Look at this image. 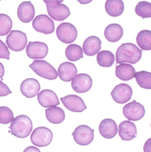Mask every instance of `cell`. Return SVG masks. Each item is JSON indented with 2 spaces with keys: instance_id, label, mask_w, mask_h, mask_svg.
I'll list each match as a JSON object with an SVG mask.
<instances>
[{
  "instance_id": "1",
  "label": "cell",
  "mask_w": 151,
  "mask_h": 152,
  "mask_svg": "<svg viewBox=\"0 0 151 152\" xmlns=\"http://www.w3.org/2000/svg\"><path fill=\"white\" fill-rule=\"evenodd\" d=\"M142 55V50L134 44H122L118 48L116 51V63L121 64L126 62L135 64L140 61Z\"/></svg>"
},
{
  "instance_id": "2",
  "label": "cell",
  "mask_w": 151,
  "mask_h": 152,
  "mask_svg": "<svg viewBox=\"0 0 151 152\" xmlns=\"http://www.w3.org/2000/svg\"><path fill=\"white\" fill-rule=\"evenodd\" d=\"M9 129L12 135L19 138L27 137L33 130V124L31 119L25 115L16 117L12 121Z\"/></svg>"
},
{
  "instance_id": "3",
  "label": "cell",
  "mask_w": 151,
  "mask_h": 152,
  "mask_svg": "<svg viewBox=\"0 0 151 152\" xmlns=\"http://www.w3.org/2000/svg\"><path fill=\"white\" fill-rule=\"evenodd\" d=\"M29 67L37 75L43 78L53 80L58 77V73L55 68L45 61L35 60Z\"/></svg>"
},
{
  "instance_id": "4",
  "label": "cell",
  "mask_w": 151,
  "mask_h": 152,
  "mask_svg": "<svg viewBox=\"0 0 151 152\" xmlns=\"http://www.w3.org/2000/svg\"><path fill=\"white\" fill-rule=\"evenodd\" d=\"M53 139L51 130L45 127H38L35 128L30 136L33 144L37 147H46L50 144Z\"/></svg>"
},
{
  "instance_id": "5",
  "label": "cell",
  "mask_w": 151,
  "mask_h": 152,
  "mask_svg": "<svg viewBox=\"0 0 151 152\" xmlns=\"http://www.w3.org/2000/svg\"><path fill=\"white\" fill-rule=\"evenodd\" d=\"M27 42L26 34L20 30H11L6 37V44L13 51L23 50L25 48Z\"/></svg>"
},
{
  "instance_id": "6",
  "label": "cell",
  "mask_w": 151,
  "mask_h": 152,
  "mask_svg": "<svg viewBox=\"0 0 151 152\" xmlns=\"http://www.w3.org/2000/svg\"><path fill=\"white\" fill-rule=\"evenodd\" d=\"M56 34L59 41L68 44L75 41L78 36V31L73 24L64 22L57 27Z\"/></svg>"
},
{
  "instance_id": "7",
  "label": "cell",
  "mask_w": 151,
  "mask_h": 152,
  "mask_svg": "<svg viewBox=\"0 0 151 152\" xmlns=\"http://www.w3.org/2000/svg\"><path fill=\"white\" fill-rule=\"evenodd\" d=\"M94 132L95 129L87 125H82L75 128L72 135L76 143L82 146H86L93 142Z\"/></svg>"
},
{
  "instance_id": "8",
  "label": "cell",
  "mask_w": 151,
  "mask_h": 152,
  "mask_svg": "<svg viewBox=\"0 0 151 152\" xmlns=\"http://www.w3.org/2000/svg\"><path fill=\"white\" fill-rule=\"evenodd\" d=\"M32 26L35 31L45 35L52 34L55 31L54 21L46 14L36 16L33 20Z\"/></svg>"
},
{
  "instance_id": "9",
  "label": "cell",
  "mask_w": 151,
  "mask_h": 152,
  "mask_svg": "<svg viewBox=\"0 0 151 152\" xmlns=\"http://www.w3.org/2000/svg\"><path fill=\"white\" fill-rule=\"evenodd\" d=\"M145 113L144 106L135 100L127 104L123 108V114L129 121L140 120L144 117Z\"/></svg>"
},
{
  "instance_id": "10",
  "label": "cell",
  "mask_w": 151,
  "mask_h": 152,
  "mask_svg": "<svg viewBox=\"0 0 151 152\" xmlns=\"http://www.w3.org/2000/svg\"><path fill=\"white\" fill-rule=\"evenodd\" d=\"M133 89L129 85L121 83L116 86L111 92V95L114 102L124 104L131 99L133 95Z\"/></svg>"
},
{
  "instance_id": "11",
  "label": "cell",
  "mask_w": 151,
  "mask_h": 152,
  "mask_svg": "<svg viewBox=\"0 0 151 152\" xmlns=\"http://www.w3.org/2000/svg\"><path fill=\"white\" fill-rule=\"evenodd\" d=\"M26 54L33 59L44 58L48 52V47L45 43L29 42L26 47Z\"/></svg>"
},
{
  "instance_id": "12",
  "label": "cell",
  "mask_w": 151,
  "mask_h": 152,
  "mask_svg": "<svg viewBox=\"0 0 151 152\" xmlns=\"http://www.w3.org/2000/svg\"><path fill=\"white\" fill-rule=\"evenodd\" d=\"M72 88L75 92L79 94L86 93L91 89L93 80L91 77L87 74H79L75 76L72 80Z\"/></svg>"
},
{
  "instance_id": "13",
  "label": "cell",
  "mask_w": 151,
  "mask_h": 152,
  "mask_svg": "<svg viewBox=\"0 0 151 152\" xmlns=\"http://www.w3.org/2000/svg\"><path fill=\"white\" fill-rule=\"evenodd\" d=\"M60 100L65 108L73 112H82L87 109L83 99L76 95H69Z\"/></svg>"
},
{
  "instance_id": "14",
  "label": "cell",
  "mask_w": 151,
  "mask_h": 152,
  "mask_svg": "<svg viewBox=\"0 0 151 152\" xmlns=\"http://www.w3.org/2000/svg\"><path fill=\"white\" fill-rule=\"evenodd\" d=\"M48 15L56 21L65 20L71 15L69 8L64 4H46Z\"/></svg>"
},
{
  "instance_id": "15",
  "label": "cell",
  "mask_w": 151,
  "mask_h": 152,
  "mask_svg": "<svg viewBox=\"0 0 151 152\" xmlns=\"http://www.w3.org/2000/svg\"><path fill=\"white\" fill-rule=\"evenodd\" d=\"M20 89L23 96L27 98H33L39 94L40 90V85L37 80L29 78L22 81Z\"/></svg>"
},
{
  "instance_id": "16",
  "label": "cell",
  "mask_w": 151,
  "mask_h": 152,
  "mask_svg": "<svg viewBox=\"0 0 151 152\" xmlns=\"http://www.w3.org/2000/svg\"><path fill=\"white\" fill-rule=\"evenodd\" d=\"M118 128L119 136L123 141H131L137 136L136 126L129 121L121 122Z\"/></svg>"
},
{
  "instance_id": "17",
  "label": "cell",
  "mask_w": 151,
  "mask_h": 152,
  "mask_svg": "<svg viewBox=\"0 0 151 152\" xmlns=\"http://www.w3.org/2000/svg\"><path fill=\"white\" fill-rule=\"evenodd\" d=\"M35 15V9L31 1H23L18 7V18L23 23L31 22L34 18Z\"/></svg>"
},
{
  "instance_id": "18",
  "label": "cell",
  "mask_w": 151,
  "mask_h": 152,
  "mask_svg": "<svg viewBox=\"0 0 151 152\" xmlns=\"http://www.w3.org/2000/svg\"><path fill=\"white\" fill-rule=\"evenodd\" d=\"M37 100L40 105L44 108L56 106L60 104L56 94L50 89H44L38 94Z\"/></svg>"
},
{
  "instance_id": "19",
  "label": "cell",
  "mask_w": 151,
  "mask_h": 152,
  "mask_svg": "<svg viewBox=\"0 0 151 152\" xmlns=\"http://www.w3.org/2000/svg\"><path fill=\"white\" fill-rule=\"evenodd\" d=\"M118 130L116 122L112 119H105L99 124V133L102 137L106 139H112L115 137Z\"/></svg>"
},
{
  "instance_id": "20",
  "label": "cell",
  "mask_w": 151,
  "mask_h": 152,
  "mask_svg": "<svg viewBox=\"0 0 151 152\" xmlns=\"http://www.w3.org/2000/svg\"><path fill=\"white\" fill-rule=\"evenodd\" d=\"M59 78L64 82H70L78 73L77 67L73 63L64 62L61 63L58 69Z\"/></svg>"
},
{
  "instance_id": "21",
  "label": "cell",
  "mask_w": 151,
  "mask_h": 152,
  "mask_svg": "<svg viewBox=\"0 0 151 152\" xmlns=\"http://www.w3.org/2000/svg\"><path fill=\"white\" fill-rule=\"evenodd\" d=\"M102 42L99 37L95 36L86 38L83 42L82 48L84 53L87 56H93L101 50Z\"/></svg>"
},
{
  "instance_id": "22",
  "label": "cell",
  "mask_w": 151,
  "mask_h": 152,
  "mask_svg": "<svg viewBox=\"0 0 151 152\" xmlns=\"http://www.w3.org/2000/svg\"><path fill=\"white\" fill-rule=\"evenodd\" d=\"M123 35V28L118 24H110L105 29V37L107 41L111 42H118Z\"/></svg>"
},
{
  "instance_id": "23",
  "label": "cell",
  "mask_w": 151,
  "mask_h": 152,
  "mask_svg": "<svg viewBox=\"0 0 151 152\" xmlns=\"http://www.w3.org/2000/svg\"><path fill=\"white\" fill-rule=\"evenodd\" d=\"M135 74L134 68L130 64L121 63L116 67L115 75L121 80L128 81L132 80L134 77Z\"/></svg>"
},
{
  "instance_id": "24",
  "label": "cell",
  "mask_w": 151,
  "mask_h": 152,
  "mask_svg": "<svg viewBox=\"0 0 151 152\" xmlns=\"http://www.w3.org/2000/svg\"><path fill=\"white\" fill-rule=\"evenodd\" d=\"M46 117L49 122L52 124H59L65 118V114L63 109L59 107L53 106L45 110Z\"/></svg>"
},
{
  "instance_id": "25",
  "label": "cell",
  "mask_w": 151,
  "mask_h": 152,
  "mask_svg": "<svg viewBox=\"0 0 151 152\" xmlns=\"http://www.w3.org/2000/svg\"><path fill=\"white\" fill-rule=\"evenodd\" d=\"M105 8V11L110 16L117 17L123 13L125 7L122 0H106Z\"/></svg>"
},
{
  "instance_id": "26",
  "label": "cell",
  "mask_w": 151,
  "mask_h": 152,
  "mask_svg": "<svg viewBox=\"0 0 151 152\" xmlns=\"http://www.w3.org/2000/svg\"><path fill=\"white\" fill-rule=\"evenodd\" d=\"M137 43L142 50H151V32L150 30H142L137 34Z\"/></svg>"
},
{
  "instance_id": "27",
  "label": "cell",
  "mask_w": 151,
  "mask_h": 152,
  "mask_svg": "<svg viewBox=\"0 0 151 152\" xmlns=\"http://www.w3.org/2000/svg\"><path fill=\"white\" fill-rule=\"evenodd\" d=\"M82 48L78 45L73 44L68 45L65 50V55L68 60L75 61L83 58Z\"/></svg>"
},
{
  "instance_id": "28",
  "label": "cell",
  "mask_w": 151,
  "mask_h": 152,
  "mask_svg": "<svg viewBox=\"0 0 151 152\" xmlns=\"http://www.w3.org/2000/svg\"><path fill=\"white\" fill-rule=\"evenodd\" d=\"M97 61L100 66L110 67L112 66L115 61L114 54L108 50H103L98 53Z\"/></svg>"
},
{
  "instance_id": "29",
  "label": "cell",
  "mask_w": 151,
  "mask_h": 152,
  "mask_svg": "<svg viewBox=\"0 0 151 152\" xmlns=\"http://www.w3.org/2000/svg\"><path fill=\"white\" fill-rule=\"evenodd\" d=\"M138 85L142 88L150 89L151 88V74L146 71L137 72L135 77Z\"/></svg>"
},
{
  "instance_id": "30",
  "label": "cell",
  "mask_w": 151,
  "mask_h": 152,
  "mask_svg": "<svg viewBox=\"0 0 151 152\" xmlns=\"http://www.w3.org/2000/svg\"><path fill=\"white\" fill-rule=\"evenodd\" d=\"M136 13L143 19L151 17V4L146 1H142L137 4L135 7Z\"/></svg>"
},
{
  "instance_id": "31",
  "label": "cell",
  "mask_w": 151,
  "mask_h": 152,
  "mask_svg": "<svg viewBox=\"0 0 151 152\" xmlns=\"http://www.w3.org/2000/svg\"><path fill=\"white\" fill-rule=\"evenodd\" d=\"M12 22L8 15L0 14V36L7 35L11 29Z\"/></svg>"
},
{
  "instance_id": "32",
  "label": "cell",
  "mask_w": 151,
  "mask_h": 152,
  "mask_svg": "<svg viewBox=\"0 0 151 152\" xmlns=\"http://www.w3.org/2000/svg\"><path fill=\"white\" fill-rule=\"evenodd\" d=\"M14 119L13 112L10 108L6 106L0 107V123L8 124Z\"/></svg>"
},
{
  "instance_id": "33",
  "label": "cell",
  "mask_w": 151,
  "mask_h": 152,
  "mask_svg": "<svg viewBox=\"0 0 151 152\" xmlns=\"http://www.w3.org/2000/svg\"><path fill=\"white\" fill-rule=\"evenodd\" d=\"M10 52L8 47L0 39V58L9 60Z\"/></svg>"
},
{
  "instance_id": "34",
  "label": "cell",
  "mask_w": 151,
  "mask_h": 152,
  "mask_svg": "<svg viewBox=\"0 0 151 152\" xmlns=\"http://www.w3.org/2000/svg\"><path fill=\"white\" fill-rule=\"evenodd\" d=\"M12 93L9 87L2 81H0V96H6Z\"/></svg>"
},
{
  "instance_id": "35",
  "label": "cell",
  "mask_w": 151,
  "mask_h": 152,
  "mask_svg": "<svg viewBox=\"0 0 151 152\" xmlns=\"http://www.w3.org/2000/svg\"><path fill=\"white\" fill-rule=\"evenodd\" d=\"M144 152H151V138L147 140L144 145Z\"/></svg>"
},
{
  "instance_id": "36",
  "label": "cell",
  "mask_w": 151,
  "mask_h": 152,
  "mask_svg": "<svg viewBox=\"0 0 151 152\" xmlns=\"http://www.w3.org/2000/svg\"><path fill=\"white\" fill-rule=\"evenodd\" d=\"M23 152H41L38 148L33 146H30L27 147Z\"/></svg>"
},
{
  "instance_id": "37",
  "label": "cell",
  "mask_w": 151,
  "mask_h": 152,
  "mask_svg": "<svg viewBox=\"0 0 151 152\" xmlns=\"http://www.w3.org/2000/svg\"><path fill=\"white\" fill-rule=\"evenodd\" d=\"M46 4H57L64 1V0H43Z\"/></svg>"
},
{
  "instance_id": "38",
  "label": "cell",
  "mask_w": 151,
  "mask_h": 152,
  "mask_svg": "<svg viewBox=\"0 0 151 152\" xmlns=\"http://www.w3.org/2000/svg\"><path fill=\"white\" fill-rule=\"evenodd\" d=\"M4 75V67L2 64L0 62V79L2 78Z\"/></svg>"
},
{
  "instance_id": "39",
  "label": "cell",
  "mask_w": 151,
  "mask_h": 152,
  "mask_svg": "<svg viewBox=\"0 0 151 152\" xmlns=\"http://www.w3.org/2000/svg\"><path fill=\"white\" fill-rule=\"evenodd\" d=\"M80 4H86L90 3L93 0H77Z\"/></svg>"
},
{
  "instance_id": "40",
  "label": "cell",
  "mask_w": 151,
  "mask_h": 152,
  "mask_svg": "<svg viewBox=\"0 0 151 152\" xmlns=\"http://www.w3.org/2000/svg\"><path fill=\"white\" fill-rule=\"evenodd\" d=\"M1 1V0H0V1Z\"/></svg>"
}]
</instances>
